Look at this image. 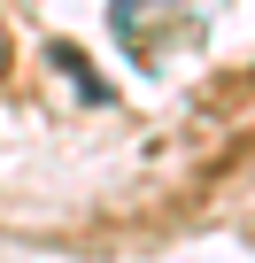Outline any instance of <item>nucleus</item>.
I'll return each mask as SVG.
<instances>
[{
    "label": "nucleus",
    "mask_w": 255,
    "mask_h": 263,
    "mask_svg": "<svg viewBox=\"0 0 255 263\" xmlns=\"http://www.w3.org/2000/svg\"><path fill=\"white\" fill-rule=\"evenodd\" d=\"M163 8H170V0H116V24H124V31H140V24L163 16Z\"/></svg>",
    "instance_id": "1"
}]
</instances>
